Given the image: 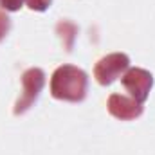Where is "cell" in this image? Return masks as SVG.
Masks as SVG:
<instances>
[{"mask_svg": "<svg viewBox=\"0 0 155 155\" xmlns=\"http://www.w3.org/2000/svg\"><path fill=\"white\" fill-rule=\"evenodd\" d=\"M88 88V76L74 65H61L51 78V94L56 99L79 103L85 99Z\"/></svg>", "mask_w": 155, "mask_h": 155, "instance_id": "cell-1", "label": "cell"}, {"mask_svg": "<svg viewBox=\"0 0 155 155\" xmlns=\"http://www.w3.org/2000/svg\"><path fill=\"white\" fill-rule=\"evenodd\" d=\"M45 85V72L38 69V67H33V69H27L24 74H22V94L15 105V116H20L24 112H27L33 103L38 99L40 92Z\"/></svg>", "mask_w": 155, "mask_h": 155, "instance_id": "cell-2", "label": "cell"}, {"mask_svg": "<svg viewBox=\"0 0 155 155\" xmlns=\"http://www.w3.org/2000/svg\"><path fill=\"white\" fill-rule=\"evenodd\" d=\"M130 69V58L124 52H112L101 58L94 67V78L99 85L108 87Z\"/></svg>", "mask_w": 155, "mask_h": 155, "instance_id": "cell-3", "label": "cell"}, {"mask_svg": "<svg viewBox=\"0 0 155 155\" xmlns=\"http://www.w3.org/2000/svg\"><path fill=\"white\" fill-rule=\"evenodd\" d=\"M121 83L135 101L144 103L148 99V94H150L152 87H153V76H152L150 71L134 67V69H128L121 76Z\"/></svg>", "mask_w": 155, "mask_h": 155, "instance_id": "cell-4", "label": "cell"}, {"mask_svg": "<svg viewBox=\"0 0 155 155\" xmlns=\"http://www.w3.org/2000/svg\"><path fill=\"white\" fill-rule=\"evenodd\" d=\"M108 112L110 116H114L116 119L121 121H132V119H137V117L143 114V103L135 101L132 96H123V94H112L108 97Z\"/></svg>", "mask_w": 155, "mask_h": 155, "instance_id": "cell-5", "label": "cell"}, {"mask_svg": "<svg viewBox=\"0 0 155 155\" xmlns=\"http://www.w3.org/2000/svg\"><path fill=\"white\" fill-rule=\"evenodd\" d=\"M56 29H58L60 36L63 38V41H65V38H69L67 51H71V49H72V45H74V38H76V35H78L76 25H74V24H71V22H60Z\"/></svg>", "mask_w": 155, "mask_h": 155, "instance_id": "cell-6", "label": "cell"}, {"mask_svg": "<svg viewBox=\"0 0 155 155\" xmlns=\"http://www.w3.org/2000/svg\"><path fill=\"white\" fill-rule=\"evenodd\" d=\"M51 2L52 0H25L27 7L33 9V11H45V9H49Z\"/></svg>", "mask_w": 155, "mask_h": 155, "instance_id": "cell-7", "label": "cell"}, {"mask_svg": "<svg viewBox=\"0 0 155 155\" xmlns=\"http://www.w3.org/2000/svg\"><path fill=\"white\" fill-rule=\"evenodd\" d=\"M25 0H0V7L4 11H18Z\"/></svg>", "mask_w": 155, "mask_h": 155, "instance_id": "cell-8", "label": "cell"}]
</instances>
